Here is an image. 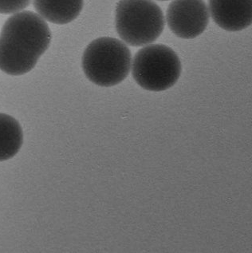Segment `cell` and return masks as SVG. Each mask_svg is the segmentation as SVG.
<instances>
[{
	"label": "cell",
	"mask_w": 252,
	"mask_h": 253,
	"mask_svg": "<svg viewBox=\"0 0 252 253\" xmlns=\"http://www.w3.org/2000/svg\"><path fill=\"white\" fill-rule=\"evenodd\" d=\"M51 42L45 19L31 11L13 14L0 33V70L19 76L33 70Z\"/></svg>",
	"instance_id": "6da1fadb"
},
{
	"label": "cell",
	"mask_w": 252,
	"mask_h": 253,
	"mask_svg": "<svg viewBox=\"0 0 252 253\" xmlns=\"http://www.w3.org/2000/svg\"><path fill=\"white\" fill-rule=\"evenodd\" d=\"M131 67L130 50L114 38L93 40L83 53V71L89 81L99 86L118 85L127 78Z\"/></svg>",
	"instance_id": "7a4b0ae2"
},
{
	"label": "cell",
	"mask_w": 252,
	"mask_h": 253,
	"mask_svg": "<svg viewBox=\"0 0 252 253\" xmlns=\"http://www.w3.org/2000/svg\"><path fill=\"white\" fill-rule=\"evenodd\" d=\"M115 23L122 41L137 47L155 42L163 32L166 20L162 9L153 0H120Z\"/></svg>",
	"instance_id": "3957f363"
},
{
	"label": "cell",
	"mask_w": 252,
	"mask_h": 253,
	"mask_svg": "<svg viewBox=\"0 0 252 253\" xmlns=\"http://www.w3.org/2000/svg\"><path fill=\"white\" fill-rule=\"evenodd\" d=\"M131 69L132 77L143 89L164 91L178 81L181 63L171 48L162 44H149L136 52Z\"/></svg>",
	"instance_id": "277c9868"
},
{
	"label": "cell",
	"mask_w": 252,
	"mask_h": 253,
	"mask_svg": "<svg viewBox=\"0 0 252 253\" xmlns=\"http://www.w3.org/2000/svg\"><path fill=\"white\" fill-rule=\"evenodd\" d=\"M166 22L177 37L195 39L207 28L209 9L204 0H173L168 7Z\"/></svg>",
	"instance_id": "5b68a950"
},
{
	"label": "cell",
	"mask_w": 252,
	"mask_h": 253,
	"mask_svg": "<svg viewBox=\"0 0 252 253\" xmlns=\"http://www.w3.org/2000/svg\"><path fill=\"white\" fill-rule=\"evenodd\" d=\"M213 21L227 31H240L252 24V0H209Z\"/></svg>",
	"instance_id": "8992f818"
},
{
	"label": "cell",
	"mask_w": 252,
	"mask_h": 253,
	"mask_svg": "<svg viewBox=\"0 0 252 253\" xmlns=\"http://www.w3.org/2000/svg\"><path fill=\"white\" fill-rule=\"evenodd\" d=\"M38 14L50 23L64 25L79 17L84 0H34Z\"/></svg>",
	"instance_id": "52a82bcc"
},
{
	"label": "cell",
	"mask_w": 252,
	"mask_h": 253,
	"mask_svg": "<svg viewBox=\"0 0 252 253\" xmlns=\"http://www.w3.org/2000/svg\"><path fill=\"white\" fill-rule=\"evenodd\" d=\"M23 142V129L16 119L0 114V162L14 158Z\"/></svg>",
	"instance_id": "ba28073f"
},
{
	"label": "cell",
	"mask_w": 252,
	"mask_h": 253,
	"mask_svg": "<svg viewBox=\"0 0 252 253\" xmlns=\"http://www.w3.org/2000/svg\"><path fill=\"white\" fill-rule=\"evenodd\" d=\"M31 0H0V14L10 15L27 8Z\"/></svg>",
	"instance_id": "9c48e42d"
},
{
	"label": "cell",
	"mask_w": 252,
	"mask_h": 253,
	"mask_svg": "<svg viewBox=\"0 0 252 253\" xmlns=\"http://www.w3.org/2000/svg\"><path fill=\"white\" fill-rule=\"evenodd\" d=\"M158 1H168V0H158Z\"/></svg>",
	"instance_id": "30bf717a"
}]
</instances>
